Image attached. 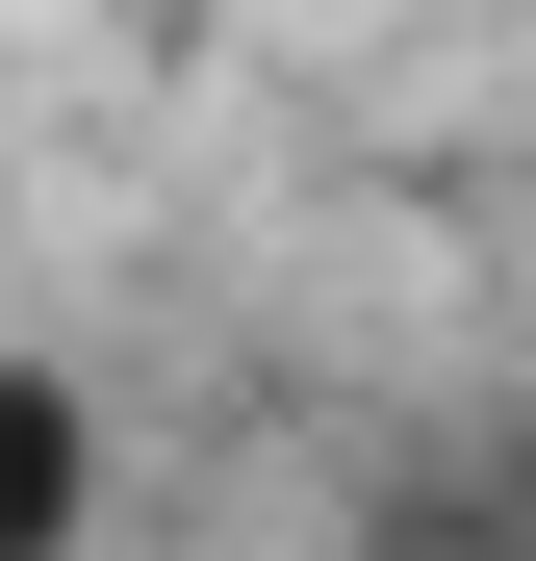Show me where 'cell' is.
<instances>
[{
  "mask_svg": "<svg viewBox=\"0 0 536 561\" xmlns=\"http://www.w3.org/2000/svg\"><path fill=\"white\" fill-rule=\"evenodd\" d=\"M77 536H103V409L52 357H0V561H77Z\"/></svg>",
  "mask_w": 536,
  "mask_h": 561,
  "instance_id": "1",
  "label": "cell"
}]
</instances>
